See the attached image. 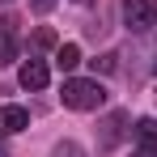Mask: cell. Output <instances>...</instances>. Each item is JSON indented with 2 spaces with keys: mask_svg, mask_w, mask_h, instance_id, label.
<instances>
[{
  "mask_svg": "<svg viewBox=\"0 0 157 157\" xmlns=\"http://www.w3.org/2000/svg\"><path fill=\"white\" fill-rule=\"evenodd\" d=\"M13 59H17V21L4 17V21H0V68L13 64Z\"/></svg>",
  "mask_w": 157,
  "mask_h": 157,
  "instance_id": "cell-6",
  "label": "cell"
},
{
  "mask_svg": "<svg viewBox=\"0 0 157 157\" xmlns=\"http://www.w3.org/2000/svg\"><path fill=\"white\" fill-rule=\"evenodd\" d=\"M30 128V110L26 106H0V136H13V132Z\"/></svg>",
  "mask_w": 157,
  "mask_h": 157,
  "instance_id": "cell-5",
  "label": "cell"
},
{
  "mask_svg": "<svg viewBox=\"0 0 157 157\" xmlns=\"http://www.w3.org/2000/svg\"><path fill=\"white\" fill-rule=\"evenodd\" d=\"M72 4H94V0H72Z\"/></svg>",
  "mask_w": 157,
  "mask_h": 157,
  "instance_id": "cell-15",
  "label": "cell"
},
{
  "mask_svg": "<svg viewBox=\"0 0 157 157\" xmlns=\"http://www.w3.org/2000/svg\"><path fill=\"white\" fill-rule=\"evenodd\" d=\"M0 157H9V140L4 136H0Z\"/></svg>",
  "mask_w": 157,
  "mask_h": 157,
  "instance_id": "cell-14",
  "label": "cell"
},
{
  "mask_svg": "<svg viewBox=\"0 0 157 157\" xmlns=\"http://www.w3.org/2000/svg\"><path fill=\"white\" fill-rule=\"evenodd\" d=\"M0 4H9V0H0Z\"/></svg>",
  "mask_w": 157,
  "mask_h": 157,
  "instance_id": "cell-16",
  "label": "cell"
},
{
  "mask_svg": "<svg viewBox=\"0 0 157 157\" xmlns=\"http://www.w3.org/2000/svg\"><path fill=\"white\" fill-rule=\"evenodd\" d=\"M153 72H157V64H153Z\"/></svg>",
  "mask_w": 157,
  "mask_h": 157,
  "instance_id": "cell-17",
  "label": "cell"
},
{
  "mask_svg": "<svg viewBox=\"0 0 157 157\" xmlns=\"http://www.w3.org/2000/svg\"><path fill=\"white\" fill-rule=\"evenodd\" d=\"M128 123H132L128 110H110V115H102V123H98V144H102V149H115V144L128 136Z\"/></svg>",
  "mask_w": 157,
  "mask_h": 157,
  "instance_id": "cell-3",
  "label": "cell"
},
{
  "mask_svg": "<svg viewBox=\"0 0 157 157\" xmlns=\"http://www.w3.org/2000/svg\"><path fill=\"white\" fill-rule=\"evenodd\" d=\"M89 64H94V72H115V51L98 55V59H89Z\"/></svg>",
  "mask_w": 157,
  "mask_h": 157,
  "instance_id": "cell-11",
  "label": "cell"
},
{
  "mask_svg": "<svg viewBox=\"0 0 157 157\" xmlns=\"http://www.w3.org/2000/svg\"><path fill=\"white\" fill-rule=\"evenodd\" d=\"M30 9H34V13H51L55 0H30Z\"/></svg>",
  "mask_w": 157,
  "mask_h": 157,
  "instance_id": "cell-12",
  "label": "cell"
},
{
  "mask_svg": "<svg viewBox=\"0 0 157 157\" xmlns=\"http://www.w3.org/2000/svg\"><path fill=\"white\" fill-rule=\"evenodd\" d=\"M123 21H128L136 34L157 26V0H123Z\"/></svg>",
  "mask_w": 157,
  "mask_h": 157,
  "instance_id": "cell-2",
  "label": "cell"
},
{
  "mask_svg": "<svg viewBox=\"0 0 157 157\" xmlns=\"http://www.w3.org/2000/svg\"><path fill=\"white\" fill-rule=\"evenodd\" d=\"M132 157H157V153H153V144H140V149H136Z\"/></svg>",
  "mask_w": 157,
  "mask_h": 157,
  "instance_id": "cell-13",
  "label": "cell"
},
{
  "mask_svg": "<svg viewBox=\"0 0 157 157\" xmlns=\"http://www.w3.org/2000/svg\"><path fill=\"white\" fill-rule=\"evenodd\" d=\"M17 81H21V89H47V81H51V68H47L38 55H30L26 64H21V72H17Z\"/></svg>",
  "mask_w": 157,
  "mask_h": 157,
  "instance_id": "cell-4",
  "label": "cell"
},
{
  "mask_svg": "<svg viewBox=\"0 0 157 157\" xmlns=\"http://www.w3.org/2000/svg\"><path fill=\"white\" fill-rule=\"evenodd\" d=\"M106 102V89L102 81H64V106H72V110H98Z\"/></svg>",
  "mask_w": 157,
  "mask_h": 157,
  "instance_id": "cell-1",
  "label": "cell"
},
{
  "mask_svg": "<svg viewBox=\"0 0 157 157\" xmlns=\"http://www.w3.org/2000/svg\"><path fill=\"white\" fill-rule=\"evenodd\" d=\"M55 64H59L64 72H68V68H77V64H81V47H77V43H64V47L55 51Z\"/></svg>",
  "mask_w": 157,
  "mask_h": 157,
  "instance_id": "cell-7",
  "label": "cell"
},
{
  "mask_svg": "<svg viewBox=\"0 0 157 157\" xmlns=\"http://www.w3.org/2000/svg\"><path fill=\"white\" fill-rule=\"evenodd\" d=\"M51 157H85V149H81L77 140H59V144L51 149Z\"/></svg>",
  "mask_w": 157,
  "mask_h": 157,
  "instance_id": "cell-10",
  "label": "cell"
},
{
  "mask_svg": "<svg viewBox=\"0 0 157 157\" xmlns=\"http://www.w3.org/2000/svg\"><path fill=\"white\" fill-rule=\"evenodd\" d=\"M47 47H55V30L38 26V30H34V38H30V55H34V51H47Z\"/></svg>",
  "mask_w": 157,
  "mask_h": 157,
  "instance_id": "cell-8",
  "label": "cell"
},
{
  "mask_svg": "<svg viewBox=\"0 0 157 157\" xmlns=\"http://www.w3.org/2000/svg\"><path fill=\"white\" fill-rule=\"evenodd\" d=\"M136 140L140 144H157V119H140L136 123Z\"/></svg>",
  "mask_w": 157,
  "mask_h": 157,
  "instance_id": "cell-9",
  "label": "cell"
}]
</instances>
